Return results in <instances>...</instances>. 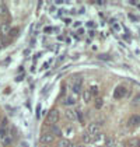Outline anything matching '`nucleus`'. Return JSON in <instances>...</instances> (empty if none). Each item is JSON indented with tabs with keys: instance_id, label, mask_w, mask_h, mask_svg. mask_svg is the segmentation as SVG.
Listing matches in <instances>:
<instances>
[{
	"instance_id": "23",
	"label": "nucleus",
	"mask_w": 140,
	"mask_h": 147,
	"mask_svg": "<svg viewBox=\"0 0 140 147\" xmlns=\"http://www.w3.org/2000/svg\"><path fill=\"white\" fill-rule=\"evenodd\" d=\"M20 147H31V146H30V142H27V140H23V142L20 143Z\"/></svg>"
},
{
	"instance_id": "26",
	"label": "nucleus",
	"mask_w": 140,
	"mask_h": 147,
	"mask_svg": "<svg viewBox=\"0 0 140 147\" xmlns=\"http://www.w3.org/2000/svg\"><path fill=\"white\" fill-rule=\"evenodd\" d=\"M24 55L28 56V55H30V49H25V51H24Z\"/></svg>"
},
{
	"instance_id": "19",
	"label": "nucleus",
	"mask_w": 140,
	"mask_h": 147,
	"mask_svg": "<svg viewBox=\"0 0 140 147\" xmlns=\"http://www.w3.org/2000/svg\"><path fill=\"white\" fill-rule=\"evenodd\" d=\"M112 27H114V30H116L118 32H119V31H120V25H119V24H118L116 21H115V20H114V21H112Z\"/></svg>"
},
{
	"instance_id": "6",
	"label": "nucleus",
	"mask_w": 140,
	"mask_h": 147,
	"mask_svg": "<svg viewBox=\"0 0 140 147\" xmlns=\"http://www.w3.org/2000/svg\"><path fill=\"white\" fill-rule=\"evenodd\" d=\"M129 126H132V127H136V126H139L140 125V115H132L130 118H129Z\"/></svg>"
},
{
	"instance_id": "3",
	"label": "nucleus",
	"mask_w": 140,
	"mask_h": 147,
	"mask_svg": "<svg viewBox=\"0 0 140 147\" xmlns=\"http://www.w3.org/2000/svg\"><path fill=\"white\" fill-rule=\"evenodd\" d=\"M126 94H128L126 87H123V86H118L116 88H115V91H114V98H115V100H120V98H123Z\"/></svg>"
},
{
	"instance_id": "4",
	"label": "nucleus",
	"mask_w": 140,
	"mask_h": 147,
	"mask_svg": "<svg viewBox=\"0 0 140 147\" xmlns=\"http://www.w3.org/2000/svg\"><path fill=\"white\" fill-rule=\"evenodd\" d=\"M55 142V136L52 135V133H44V135L41 136V143L44 144V146H46V144H50V143H53Z\"/></svg>"
},
{
	"instance_id": "18",
	"label": "nucleus",
	"mask_w": 140,
	"mask_h": 147,
	"mask_svg": "<svg viewBox=\"0 0 140 147\" xmlns=\"http://www.w3.org/2000/svg\"><path fill=\"white\" fill-rule=\"evenodd\" d=\"M90 92H91V95H93V97H95V95L98 94V87H97V86H93V87L90 88Z\"/></svg>"
},
{
	"instance_id": "28",
	"label": "nucleus",
	"mask_w": 140,
	"mask_h": 147,
	"mask_svg": "<svg viewBox=\"0 0 140 147\" xmlns=\"http://www.w3.org/2000/svg\"><path fill=\"white\" fill-rule=\"evenodd\" d=\"M70 21H71V20H69V18H65V23H66V24H70Z\"/></svg>"
},
{
	"instance_id": "15",
	"label": "nucleus",
	"mask_w": 140,
	"mask_h": 147,
	"mask_svg": "<svg viewBox=\"0 0 140 147\" xmlns=\"http://www.w3.org/2000/svg\"><path fill=\"white\" fill-rule=\"evenodd\" d=\"M140 105V94H136L132 100V107H139Z\"/></svg>"
},
{
	"instance_id": "32",
	"label": "nucleus",
	"mask_w": 140,
	"mask_h": 147,
	"mask_svg": "<svg viewBox=\"0 0 140 147\" xmlns=\"http://www.w3.org/2000/svg\"><path fill=\"white\" fill-rule=\"evenodd\" d=\"M0 48H1V45H0Z\"/></svg>"
},
{
	"instance_id": "10",
	"label": "nucleus",
	"mask_w": 140,
	"mask_h": 147,
	"mask_svg": "<svg viewBox=\"0 0 140 147\" xmlns=\"http://www.w3.org/2000/svg\"><path fill=\"white\" fill-rule=\"evenodd\" d=\"M71 90L74 94H81L83 90H81V83H73V86H71Z\"/></svg>"
},
{
	"instance_id": "1",
	"label": "nucleus",
	"mask_w": 140,
	"mask_h": 147,
	"mask_svg": "<svg viewBox=\"0 0 140 147\" xmlns=\"http://www.w3.org/2000/svg\"><path fill=\"white\" fill-rule=\"evenodd\" d=\"M0 20H3L4 23L9 24L10 20V13H9V7L4 1H0Z\"/></svg>"
},
{
	"instance_id": "13",
	"label": "nucleus",
	"mask_w": 140,
	"mask_h": 147,
	"mask_svg": "<svg viewBox=\"0 0 140 147\" xmlns=\"http://www.w3.org/2000/svg\"><path fill=\"white\" fill-rule=\"evenodd\" d=\"M59 147H74V144L70 143L69 140H65V139H63V140L59 142Z\"/></svg>"
},
{
	"instance_id": "30",
	"label": "nucleus",
	"mask_w": 140,
	"mask_h": 147,
	"mask_svg": "<svg viewBox=\"0 0 140 147\" xmlns=\"http://www.w3.org/2000/svg\"><path fill=\"white\" fill-rule=\"evenodd\" d=\"M139 147H140V140H139Z\"/></svg>"
},
{
	"instance_id": "14",
	"label": "nucleus",
	"mask_w": 140,
	"mask_h": 147,
	"mask_svg": "<svg viewBox=\"0 0 140 147\" xmlns=\"http://www.w3.org/2000/svg\"><path fill=\"white\" fill-rule=\"evenodd\" d=\"M9 135V127L7 126H0V139Z\"/></svg>"
},
{
	"instance_id": "25",
	"label": "nucleus",
	"mask_w": 140,
	"mask_h": 147,
	"mask_svg": "<svg viewBox=\"0 0 140 147\" xmlns=\"http://www.w3.org/2000/svg\"><path fill=\"white\" fill-rule=\"evenodd\" d=\"M100 59H102V60H108V59H109V56H106V55H100Z\"/></svg>"
},
{
	"instance_id": "21",
	"label": "nucleus",
	"mask_w": 140,
	"mask_h": 147,
	"mask_svg": "<svg viewBox=\"0 0 140 147\" xmlns=\"http://www.w3.org/2000/svg\"><path fill=\"white\" fill-rule=\"evenodd\" d=\"M17 34H18V28H14V30H10V32H9V35H10V36H15Z\"/></svg>"
},
{
	"instance_id": "2",
	"label": "nucleus",
	"mask_w": 140,
	"mask_h": 147,
	"mask_svg": "<svg viewBox=\"0 0 140 147\" xmlns=\"http://www.w3.org/2000/svg\"><path fill=\"white\" fill-rule=\"evenodd\" d=\"M56 122H59V111L58 109H52L46 116V123L56 125Z\"/></svg>"
},
{
	"instance_id": "9",
	"label": "nucleus",
	"mask_w": 140,
	"mask_h": 147,
	"mask_svg": "<svg viewBox=\"0 0 140 147\" xmlns=\"http://www.w3.org/2000/svg\"><path fill=\"white\" fill-rule=\"evenodd\" d=\"M1 140V143H3V146H10L11 144V142H13V136L9 133L7 136H4L3 139H0Z\"/></svg>"
},
{
	"instance_id": "20",
	"label": "nucleus",
	"mask_w": 140,
	"mask_h": 147,
	"mask_svg": "<svg viewBox=\"0 0 140 147\" xmlns=\"http://www.w3.org/2000/svg\"><path fill=\"white\" fill-rule=\"evenodd\" d=\"M112 146H114V140H112V139H106L105 147H112Z\"/></svg>"
},
{
	"instance_id": "24",
	"label": "nucleus",
	"mask_w": 140,
	"mask_h": 147,
	"mask_svg": "<svg viewBox=\"0 0 140 147\" xmlns=\"http://www.w3.org/2000/svg\"><path fill=\"white\" fill-rule=\"evenodd\" d=\"M44 31H45L46 34H52V31H55V28H52V27H46Z\"/></svg>"
},
{
	"instance_id": "5",
	"label": "nucleus",
	"mask_w": 140,
	"mask_h": 147,
	"mask_svg": "<svg viewBox=\"0 0 140 147\" xmlns=\"http://www.w3.org/2000/svg\"><path fill=\"white\" fill-rule=\"evenodd\" d=\"M87 133L94 137V136H97L100 133V125L98 123H90L88 125V127H87Z\"/></svg>"
},
{
	"instance_id": "29",
	"label": "nucleus",
	"mask_w": 140,
	"mask_h": 147,
	"mask_svg": "<svg viewBox=\"0 0 140 147\" xmlns=\"http://www.w3.org/2000/svg\"><path fill=\"white\" fill-rule=\"evenodd\" d=\"M74 147H84L83 144H79V146H74Z\"/></svg>"
},
{
	"instance_id": "8",
	"label": "nucleus",
	"mask_w": 140,
	"mask_h": 147,
	"mask_svg": "<svg viewBox=\"0 0 140 147\" xmlns=\"http://www.w3.org/2000/svg\"><path fill=\"white\" fill-rule=\"evenodd\" d=\"M81 94H83V100H84V102H90L93 100V95H91L90 90H83Z\"/></svg>"
},
{
	"instance_id": "22",
	"label": "nucleus",
	"mask_w": 140,
	"mask_h": 147,
	"mask_svg": "<svg viewBox=\"0 0 140 147\" xmlns=\"http://www.w3.org/2000/svg\"><path fill=\"white\" fill-rule=\"evenodd\" d=\"M101 105H102V100H101V98H97V100H95V107H97V108H101Z\"/></svg>"
},
{
	"instance_id": "16",
	"label": "nucleus",
	"mask_w": 140,
	"mask_h": 147,
	"mask_svg": "<svg viewBox=\"0 0 140 147\" xmlns=\"http://www.w3.org/2000/svg\"><path fill=\"white\" fill-rule=\"evenodd\" d=\"M63 104H65V105H74V104H76V100H74V98H73V97H66V98H65V101H63Z\"/></svg>"
},
{
	"instance_id": "7",
	"label": "nucleus",
	"mask_w": 140,
	"mask_h": 147,
	"mask_svg": "<svg viewBox=\"0 0 140 147\" xmlns=\"http://www.w3.org/2000/svg\"><path fill=\"white\" fill-rule=\"evenodd\" d=\"M65 113H66V118L70 119V121H76V119H77V111H74V109H71V108H69Z\"/></svg>"
},
{
	"instance_id": "27",
	"label": "nucleus",
	"mask_w": 140,
	"mask_h": 147,
	"mask_svg": "<svg viewBox=\"0 0 140 147\" xmlns=\"http://www.w3.org/2000/svg\"><path fill=\"white\" fill-rule=\"evenodd\" d=\"M66 132H67L69 135H71V133H73V129H71V127H67V130H66Z\"/></svg>"
},
{
	"instance_id": "12",
	"label": "nucleus",
	"mask_w": 140,
	"mask_h": 147,
	"mask_svg": "<svg viewBox=\"0 0 140 147\" xmlns=\"http://www.w3.org/2000/svg\"><path fill=\"white\" fill-rule=\"evenodd\" d=\"M49 133H52L53 136H60L62 135V130L59 129L56 125H52V127H50V132H49Z\"/></svg>"
},
{
	"instance_id": "11",
	"label": "nucleus",
	"mask_w": 140,
	"mask_h": 147,
	"mask_svg": "<svg viewBox=\"0 0 140 147\" xmlns=\"http://www.w3.org/2000/svg\"><path fill=\"white\" fill-rule=\"evenodd\" d=\"M0 32H1L3 35H7L9 32H10V25H9L7 23L1 24V25H0Z\"/></svg>"
},
{
	"instance_id": "31",
	"label": "nucleus",
	"mask_w": 140,
	"mask_h": 147,
	"mask_svg": "<svg viewBox=\"0 0 140 147\" xmlns=\"http://www.w3.org/2000/svg\"><path fill=\"white\" fill-rule=\"evenodd\" d=\"M42 147H48V146H42Z\"/></svg>"
},
{
	"instance_id": "17",
	"label": "nucleus",
	"mask_w": 140,
	"mask_h": 147,
	"mask_svg": "<svg viewBox=\"0 0 140 147\" xmlns=\"http://www.w3.org/2000/svg\"><path fill=\"white\" fill-rule=\"evenodd\" d=\"M83 142H84V143H91V142H93V137L88 135V133H84V135H83Z\"/></svg>"
}]
</instances>
